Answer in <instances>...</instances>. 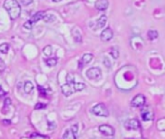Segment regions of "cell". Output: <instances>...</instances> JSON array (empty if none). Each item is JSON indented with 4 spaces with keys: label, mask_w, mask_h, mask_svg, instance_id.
<instances>
[{
    "label": "cell",
    "mask_w": 165,
    "mask_h": 139,
    "mask_svg": "<svg viewBox=\"0 0 165 139\" xmlns=\"http://www.w3.org/2000/svg\"><path fill=\"white\" fill-rule=\"evenodd\" d=\"M3 7L8 12L11 20H17L20 17L21 9L17 0H5L3 3Z\"/></svg>",
    "instance_id": "6da1fadb"
},
{
    "label": "cell",
    "mask_w": 165,
    "mask_h": 139,
    "mask_svg": "<svg viewBox=\"0 0 165 139\" xmlns=\"http://www.w3.org/2000/svg\"><path fill=\"white\" fill-rule=\"evenodd\" d=\"M45 16H46L45 15V12H43V11L37 12L34 16H32V17L30 18V20H28L27 21L24 22V28H26V29H31L36 22L41 20H44Z\"/></svg>",
    "instance_id": "7a4b0ae2"
},
{
    "label": "cell",
    "mask_w": 165,
    "mask_h": 139,
    "mask_svg": "<svg viewBox=\"0 0 165 139\" xmlns=\"http://www.w3.org/2000/svg\"><path fill=\"white\" fill-rule=\"evenodd\" d=\"M91 112L99 117H108L109 116V110L104 103H97L94 105L91 109Z\"/></svg>",
    "instance_id": "3957f363"
},
{
    "label": "cell",
    "mask_w": 165,
    "mask_h": 139,
    "mask_svg": "<svg viewBox=\"0 0 165 139\" xmlns=\"http://www.w3.org/2000/svg\"><path fill=\"white\" fill-rule=\"evenodd\" d=\"M86 76L90 80H98L101 77L102 73L99 68H90L86 71Z\"/></svg>",
    "instance_id": "277c9868"
},
{
    "label": "cell",
    "mask_w": 165,
    "mask_h": 139,
    "mask_svg": "<svg viewBox=\"0 0 165 139\" xmlns=\"http://www.w3.org/2000/svg\"><path fill=\"white\" fill-rule=\"evenodd\" d=\"M145 103H146V97L143 94L136 95L131 100V106H133L135 108L143 107Z\"/></svg>",
    "instance_id": "5b68a950"
},
{
    "label": "cell",
    "mask_w": 165,
    "mask_h": 139,
    "mask_svg": "<svg viewBox=\"0 0 165 139\" xmlns=\"http://www.w3.org/2000/svg\"><path fill=\"white\" fill-rule=\"evenodd\" d=\"M99 131L105 136H113L115 134V129L109 125H101L99 126Z\"/></svg>",
    "instance_id": "8992f818"
},
{
    "label": "cell",
    "mask_w": 165,
    "mask_h": 139,
    "mask_svg": "<svg viewBox=\"0 0 165 139\" xmlns=\"http://www.w3.org/2000/svg\"><path fill=\"white\" fill-rule=\"evenodd\" d=\"M142 119L144 121H152L154 119V111L152 110V108L150 107H147V108H143L142 109Z\"/></svg>",
    "instance_id": "52a82bcc"
},
{
    "label": "cell",
    "mask_w": 165,
    "mask_h": 139,
    "mask_svg": "<svg viewBox=\"0 0 165 139\" xmlns=\"http://www.w3.org/2000/svg\"><path fill=\"white\" fill-rule=\"evenodd\" d=\"M61 91L63 93L64 96H70L73 94V92H74V83H65L64 85L61 86Z\"/></svg>",
    "instance_id": "ba28073f"
},
{
    "label": "cell",
    "mask_w": 165,
    "mask_h": 139,
    "mask_svg": "<svg viewBox=\"0 0 165 139\" xmlns=\"http://www.w3.org/2000/svg\"><path fill=\"white\" fill-rule=\"evenodd\" d=\"M125 127L127 129H139L140 128V123L137 119H130L125 124Z\"/></svg>",
    "instance_id": "9c48e42d"
},
{
    "label": "cell",
    "mask_w": 165,
    "mask_h": 139,
    "mask_svg": "<svg viewBox=\"0 0 165 139\" xmlns=\"http://www.w3.org/2000/svg\"><path fill=\"white\" fill-rule=\"evenodd\" d=\"M113 36H114V34H113L112 29L111 28H106V29H104L102 31L101 34H100V38H101V40L104 41V42H108L110 40H112Z\"/></svg>",
    "instance_id": "30bf717a"
},
{
    "label": "cell",
    "mask_w": 165,
    "mask_h": 139,
    "mask_svg": "<svg viewBox=\"0 0 165 139\" xmlns=\"http://www.w3.org/2000/svg\"><path fill=\"white\" fill-rule=\"evenodd\" d=\"M109 7L108 0H97L95 2V8L99 11H105Z\"/></svg>",
    "instance_id": "8fae6325"
},
{
    "label": "cell",
    "mask_w": 165,
    "mask_h": 139,
    "mask_svg": "<svg viewBox=\"0 0 165 139\" xmlns=\"http://www.w3.org/2000/svg\"><path fill=\"white\" fill-rule=\"evenodd\" d=\"M106 22H107V16H105V15L101 16V17H100L98 18V20H97V21H96L94 29H95V30H97V29H101V28H103V27H104L105 25H106Z\"/></svg>",
    "instance_id": "7c38bea8"
},
{
    "label": "cell",
    "mask_w": 165,
    "mask_h": 139,
    "mask_svg": "<svg viewBox=\"0 0 165 139\" xmlns=\"http://www.w3.org/2000/svg\"><path fill=\"white\" fill-rule=\"evenodd\" d=\"M72 35H73V38H74V40L77 42V43H81L82 37L80 32V29L78 28V27H75V28L72 30Z\"/></svg>",
    "instance_id": "4fadbf2b"
},
{
    "label": "cell",
    "mask_w": 165,
    "mask_h": 139,
    "mask_svg": "<svg viewBox=\"0 0 165 139\" xmlns=\"http://www.w3.org/2000/svg\"><path fill=\"white\" fill-rule=\"evenodd\" d=\"M62 139H77V138H76V134L72 131V129H67V131L64 132Z\"/></svg>",
    "instance_id": "5bb4252c"
},
{
    "label": "cell",
    "mask_w": 165,
    "mask_h": 139,
    "mask_svg": "<svg viewBox=\"0 0 165 139\" xmlns=\"http://www.w3.org/2000/svg\"><path fill=\"white\" fill-rule=\"evenodd\" d=\"M92 59H93V55L92 54H91V53H86V54L82 55V62L84 63V64H89Z\"/></svg>",
    "instance_id": "9a60e30c"
},
{
    "label": "cell",
    "mask_w": 165,
    "mask_h": 139,
    "mask_svg": "<svg viewBox=\"0 0 165 139\" xmlns=\"http://www.w3.org/2000/svg\"><path fill=\"white\" fill-rule=\"evenodd\" d=\"M33 89H34V85L32 84V82L26 81L24 83V92L26 94H30V93L33 91Z\"/></svg>",
    "instance_id": "2e32d148"
},
{
    "label": "cell",
    "mask_w": 165,
    "mask_h": 139,
    "mask_svg": "<svg viewBox=\"0 0 165 139\" xmlns=\"http://www.w3.org/2000/svg\"><path fill=\"white\" fill-rule=\"evenodd\" d=\"M9 49H10V45L7 43H4V44H1L0 45V52L3 53V54H7Z\"/></svg>",
    "instance_id": "e0dca14e"
},
{
    "label": "cell",
    "mask_w": 165,
    "mask_h": 139,
    "mask_svg": "<svg viewBox=\"0 0 165 139\" xmlns=\"http://www.w3.org/2000/svg\"><path fill=\"white\" fill-rule=\"evenodd\" d=\"M148 37H149V39L150 41H154L155 39H157V37H158V32L157 31H155V30H150L148 32Z\"/></svg>",
    "instance_id": "ac0fdd59"
},
{
    "label": "cell",
    "mask_w": 165,
    "mask_h": 139,
    "mask_svg": "<svg viewBox=\"0 0 165 139\" xmlns=\"http://www.w3.org/2000/svg\"><path fill=\"white\" fill-rule=\"evenodd\" d=\"M46 64H47L49 67H54L57 64V58H49L46 60Z\"/></svg>",
    "instance_id": "d6986e66"
},
{
    "label": "cell",
    "mask_w": 165,
    "mask_h": 139,
    "mask_svg": "<svg viewBox=\"0 0 165 139\" xmlns=\"http://www.w3.org/2000/svg\"><path fill=\"white\" fill-rule=\"evenodd\" d=\"M43 53L46 55V56H51L53 53V48L51 45H47L43 48Z\"/></svg>",
    "instance_id": "ffe728a7"
},
{
    "label": "cell",
    "mask_w": 165,
    "mask_h": 139,
    "mask_svg": "<svg viewBox=\"0 0 165 139\" xmlns=\"http://www.w3.org/2000/svg\"><path fill=\"white\" fill-rule=\"evenodd\" d=\"M85 84L84 83H74V90L75 91H81L82 89H85Z\"/></svg>",
    "instance_id": "44dd1931"
},
{
    "label": "cell",
    "mask_w": 165,
    "mask_h": 139,
    "mask_svg": "<svg viewBox=\"0 0 165 139\" xmlns=\"http://www.w3.org/2000/svg\"><path fill=\"white\" fill-rule=\"evenodd\" d=\"M110 53H111V55H112V56H113L115 59H117V58L118 57V50L116 48H113L111 49V51H110Z\"/></svg>",
    "instance_id": "7402d4cb"
},
{
    "label": "cell",
    "mask_w": 165,
    "mask_h": 139,
    "mask_svg": "<svg viewBox=\"0 0 165 139\" xmlns=\"http://www.w3.org/2000/svg\"><path fill=\"white\" fill-rule=\"evenodd\" d=\"M44 20L45 21H48V22L53 21V20H54V17L53 15H46L45 17H44Z\"/></svg>",
    "instance_id": "603a6c76"
},
{
    "label": "cell",
    "mask_w": 165,
    "mask_h": 139,
    "mask_svg": "<svg viewBox=\"0 0 165 139\" xmlns=\"http://www.w3.org/2000/svg\"><path fill=\"white\" fill-rule=\"evenodd\" d=\"M5 68H6V65H5V63H4V61L3 60L0 58V72H3L4 70H5Z\"/></svg>",
    "instance_id": "cb8c5ba5"
},
{
    "label": "cell",
    "mask_w": 165,
    "mask_h": 139,
    "mask_svg": "<svg viewBox=\"0 0 165 139\" xmlns=\"http://www.w3.org/2000/svg\"><path fill=\"white\" fill-rule=\"evenodd\" d=\"M21 2L22 3V5L27 6V5H29V4H31L32 2H33V0H21Z\"/></svg>",
    "instance_id": "d4e9b609"
},
{
    "label": "cell",
    "mask_w": 165,
    "mask_h": 139,
    "mask_svg": "<svg viewBox=\"0 0 165 139\" xmlns=\"http://www.w3.org/2000/svg\"><path fill=\"white\" fill-rule=\"evenodd\" d=\"M46 107V104H44V103H37L35 105V109H43V108H45Z\"/></svg>",
    "instance_id": "484cf974"
},
{
    "label": "cell",
    "mask_w": 165,
    "mask_h": 139,
    "mask_svg": "<svg viewBox=\"0 0 165 139\" xmlns=\"http://www.w3.org/2000/svg\"><path fill=\"white\" fill-rule=\"evenodd\" d=\"M11 103H12L11 100L9 99V98H8V99H6V100H5V103H4V107H6V108H7L9 105H11Z\"/></svg>",
    "instance_id": "4316f807"
},
{
    "label": "cell",
    "mask_w": 165,
    "mask_h": 139,
    "mask_svg": "<svg viewBox=\"0 0 165 139\" xmlns=\"http://www.w3.org/2000/svg\"><path fill=\"white\" fill-rule=\"evenodd\" d=\"M6 95V92L3 90V88H2V86L0 85V98H3L4 96Z\"/></svg>",
    "instance_id": "83f0119b"
},
{
    "label": "cell",
    "mask_w": 165,
    "mask_h": 139,
    "mask_svg": "<svg viewBox=\"0 0 165 139\" xmlns=\"http://www.w3.org/2000/svg\"><path fill=\"white\" fill-rule=\"evenodd\" d=\"M71 129H72V131L74 132L75 134H77V131H78V125H74V126L71 128Z\"/></svg>",
    "instance_id": "f1b7e54d"
},
{
    "label": "cell",
    "mask_w": 165,
    "mask_h": 139,
    "mask_svg": "<svg viewBox=\"0 0 165 139\" xmlns=\"http://www.w3.org/2000/svg\"><path fill=\"white\" fill-rule=\"evenodd\" d=\"M2 123H3L4 125H10V124H11V121H10V120H3Z\"/></svg>",
    "instance_id": "f546056e"
},
{
    "label": "cell",
    "mask_w": 165,
    "mask_h": 139,
    "mask_svg": "<svg viewBox=\"0 0 165 139\" xmlns=\"http://www.w3.org/2000/svg\"><path fill=\"white\" fill-rule=\"evenodd\" d=\"M53 2H60V1H62V0H53Z\"/></svg>",
    "instance_id": "4dcf8cb0"
}]
</instances>
